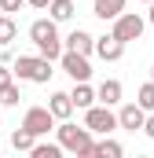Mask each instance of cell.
<instances>
[{
  "instance_id": "cell-17",
  "label": "cell",
  "mask_w": 154,
  "mask_h": 158,
  "mask_svg": "<svg viewBox=\"0 0 154 158\" xmlns=\"http://www.w3.org/2000/svg\"><path fill=\"white\" fill-rule=\"evenodd\" d=\"M125 155V147L110 140V136H103V140H95V158H121Z\"/></svg>"
},
{
  "instance_id": "cell-18",
  "label": "cell",
  "mask_w": 154,
  "mask_h": 158,
  "mask_svg": "<svg viewBox=\"0 0 154 158\" xmlns=\"http://www.w3.org/2000/svg\"><path fill=\"white\" fill-rule=\"evenodd\" d=\"M30 155H33V158H63V143H59V140H55V143H40V140H37Z\"/></svg>"
},
{
  "instance_id": "cell-9",
  "label": "cell",
  "mask_w": 154,
  "mask_h": 158,
  "mask_svg": "<svg viewBox=\"0 0 154 158\" xmlns=\"http://www.w3.org/2000/svg\"><path fill=\"white\" fill-rule=\"evenodd\" d=\"M117 121H121V129L136 132V129H143V125H147V110H143L140 103H125V107L117 110Z\"/></svg>"
},
{
  "instance_id": "cell-5",
  "label": "cell",
  "mask_w": 154,
  "mask_h": 158,
  "mask_svg": "<svg viewBox=\"0 0 154 158\" xmlns=\"http://www.w3.org/2000/svg\"><path fill=\"white\" fill-rule=\"evenodd\" d=\"M84 125L92 129V132H99V136H110L114 129H121V121H117V114L107 107V103H92L88 110H84Z\"/></svg>"
},
{
  "instance_id": "cell-4",
  "label": "cell",
  "mask_w": 154,
  "mask_h": 158,
  "mask_svg": "<svg viewBox=\"0 0 154 158\" xmlns=\"http://www.w3.org/2000/svg\"><path fill=\"white\" fill-rule=\"evenodd\" d=\"M143 30H147V19H143L140 11H121L114 19V30H110V33H114L117 40H125V44H132V40L143 37Z\"/></svg>"
},
{
  "instance_id": "cell-22",
  "label": "cell",
  "mask_w": 154,
  "mask_h": 158,
  "mask_svg": "<svg viewBox=\"0 0 154 158\" xmlns=\"http://www.w3.org/2000/svg\"><path fill=\"white\" fill-rule=\"evenodd\" d=\"M11 77H15V70H11V66H7V63L0 59V92H4L7 85H11Z\"/></svg>"
},
{
  "instance_id": "cell-27",
  "label": "cell",
  "mask_w": 154,
  "mask_h": 158,
  "mask_svg": "<svg viewBox=\"0 0 154 158\" xmlns=\"http://www.w3.org/2000/svg\"><path fill=\"white\" fill-rule=\"evenodd\" d=\"M4 15H7V11H4V7H0V19H4Z\"/></svg>"
},
{
  "instance_id": "cell-28",
  "label": "cell",
  "mask_w": 154,
  "mask_h": 158,
  "mask_svg": "<svg viewBox=\"0 0 154 158\" xmlns=\"http://www.w3.org/2000/svg\"><path fill=\"white\" fill-rule=\"evenodd\" d=\"M151 81H154V66H151Z\"/></svg>"
},
{
  "instance_id": "cell-19",
  "label": "cell",
  "mask_w": 154,
  "mask_h": 158,
  "mask_svg": "<svg viewBox=\"0 0 154 158\" xmlns=\"http://www.w3.org/2000/svg\"><path fill=\"white\" fill-rule=\"evenodd\" d=\"M136 103L151 114L154 110V81H147V85H140V92H136Z\"/></svg>"
},
{
  "instance_id": "cell-7",
  "label": "cell",
  "mask_w": 154,
  "mask_h": 158,
  "mask_svg": "<svg viewBox=\"0 0 154 158\" xmlns=\"http://www.w3.org/2000/svg\"><path fill=\"white\" fill-rule=\"evenodd\" d=\"M59 66L70 74L74 81H88L92 77V63H88V55H81V52H63V59H59Z\"/></svg>"
},
{
  "instance_id": "cell-15",
  "label": "cell",
  "mask_w": 154,
  "mask_h": 158,
  "mask_svg": "<svg viewBox=\"0 0 154 158\" xmlns=\"http://www.w3.org/2000/svg\"><path fill=\"white\" fill-rule=\"evenodd\" d=\"M33 143H37V136H33L26 125H18V129L11 132V147H15V151H26V155H30V151H33Z\"/></svg>"
},
{
  "instance_id": "cell-14",
  "label": "cell",
  "mask_w": 154,
  "mask_h": 158,
  "mask_svg": "<svg viewBox=\"0 0 154 158\" xmlns=\"http://www.w3.org/2000/svg\"><path fill=\"white\" fill-rule=\"evenodd\" d=\"M70 96H74L77 110H88V107H92V103L99 99V96H95V88H92L88 81H74V92H70Z\"/></svg>"
},
{
  "instance_id": "cell-16",
  "label": "cell",
  "mask_w": 154,
  "mask_h": 158,
  "mask_svg": "<svg viewBox=\"0 0 154 158\" xmlns=\"http://www.w3.org/2000/svg\"><path fill=\"white\" fill-rule=\"evenodd\" d=\"M74 11H77L74 0H51V7H48V15H51L55 22H70V19H74Z\"/></svg>"
},
{
  "instance_id": "cell-8",
  "label": "cell",
  "mask_w": 154,
  "mask_h": 158,
  "mask_svg": "<svg viewBox=\"0 0 154 158\" xmlns=\"http://www.w3.org/2000/svg\"><path fill=\"white\" fill-rule=\"evenodd\" d=\"M95 55H99L103 63H117V59L125 55V40H117L114 33H107V37H95Z\"/></svg>"
},
{
  "instance_id": "cell-29",
  "label": "cell",
  "mask_w": 154,
  "mask_h": 158,
  "mask_svg": "<svg viewBox=\"0 0 154 158\" xmlns=\"http://www.w3.org/2000/svg\"><path fill=\"white\" fill-rule=\"evenodd\" d=\"M143 4H154V0H143Z\"/></svg>"
},
{
  "instance_id": "cell-1",
  "label": "cell",
  "mask_w": 154,
  "mask_h": 158,
  "mask_svg": "<svg viewBox=\"0 0 154 158\" xmlns=\"http://www.w3.org/2000/svg\"><path fill=\"white\" fill-rule=\"evenodd\" d=\"M55 140L63 143V151H70V155H77V158H92V155H95L92 129H88V125H74L70 118L55 129Z\"/></svg>"
},
{
  "instance_id": "cell-23",
  "label": "cell",
  "mask_w": 154,
  "mask_h": 158,
  "mask_svg": "<svg viewBox=\"0 0 154 158\" xmlns=\"http://www.w3.org/2000/svg\"><path fill=\"white\" fill-rule=\"evenodd\" d=\"M22 4H26V0H0V7H4V11H7V15H11V11H18V7H22Z\"/></svg>"
},
{
  "instance_id": "cell-13",
  "label": "cell",
  "mask_w": 154,
  "mask_h": 158,
  "mask_svg": "<svg viewBox=\"0 0 154 158\" xmlns=\"http://www.w3.org/2000/svg\"><path fill=\"white\" fill-rule=\"evenodd\" d=\"M121 11H125V0H95L92 4V15L103 19V22H114Z\"/></svg>"
},
{
  "instance_id": "cell-10",
  "label": "cell",
  "mask_w": 154,
  "mask_h": 158,
  "mask_svg": "<svg viewBox=\"0 0 154 158\" xmlns=\"http://www.w3.org/2000/svg\"><path fill=\"white\" fill-rule=\"evenodd\" d=\"M63 44H66L70 52H81V55H92V52H95V37H92L88 30H70Z\"/></svg>"
},
{
  "instance_id": "cell-3",
  "label": "cell",
  "mask_w": 154,
  "mask_h": 158,
  "mask_svg": "<svg viewBox=\"0 0 154 158\" xmlns=\"http://www.w3.org/2000/svg\"><path fill=\"white\" fill-rule=\"evenodd\" d=\"M11 70H15V77L18 81H33V85H48L51 81V59H44V55H18L15 63H11Z\"/></svg>"
},
{
  "instance_id": "cell-6",
  "label": "cell",
  "mask_w": 154,
  "mask_h": 158,
  "mask_svg": "<svg viewBox=\"0 0 154 158\" xmlns=\"http://www.w3.org/2000/svg\"><path fill=\"white\" fill-rule=\"evenodd\" d=\"M55 114H51V107H30V110H26V118H22V125H26V129H30V132H33V136H48V132H51V129H55Z\"/></svg>"
},
{
  "instance_id": "cell-12",
  "label": "cell",
  "mask_w": 154,
  "mask_h": 158,
  "mask_svg": "<svg viewBox=\"0 0 154 158\" xmlns=\"http://www.w3.org/2000/svg\"><path fill=\"white\" fill-rule=\"evenodd\" d=\"M95 96H99V103H107V107H117V103H121V96H125V88H121V81L107 77L99 88H95Z\"/></svg>"
},
{
  "instance_id": "cell-21",
  "label": "cell",
  "mask_w": 154,
  "mask_h": 158,
  "mask_svg": "<svg viewBox=\"0 0 154 158\" xmlns=\"http://www.w3.org/2000/svg\"><path fill=\"white\" fill-rule=\"evenodd\" d=\"M18 99H22V92H18V85L11 81V85L0 92V103H4V107H18Z\"/></svg>"
},
{
  "instance_id": "cell-11",
  "label": "cell",
  "mask_w": 154,
  "mask_h": 158,
  "mask_svg": "<svg viewBox=\"0 0 154 158\" xmlns=\"http://www.w3.org/2000/svg\"><path fill=\"white\" fill-rule=\"evenodd\" d=\"M48 107H51V114H55L59 121H66V118L77 110V103H74V96H70V92H51Z\"/></svg>"
},
{
  "instance_id": "cell-2",
  "label": "cell",
  "mask_w": 154,
  "mask_h": 158,
  "mask_svg": "<svg viewBox=\"0 0 154 158\" xmlns=\"http://www.w3.org/2000/svg\"><path fill=\"white\" fill-rule=\"evenodd\" d=\"M30 40L37 44V52L44 55V59H63V52H66V44H63V37H59V30H55V19L48 15V19H37L33 26H30Z\"/></svg>"
},
{
  "instance_id": "cell-26",
  "label": "cell",
  "mask_w": 154,
  "mask_h": 158,
  "mask_svg": "<svg viewBox=\"0 0 154 158\" xmlns=\"http://www.w3.org/2000/svg\"><path fill=\"white\" fill-rule=\"evenodd\" d=\"M147 22H151V26H154V4H151V15H147Z\"/></svg>"
},
{
  "instance_id": "cell-24",
  "label": "cell",
  "mask_w": 154,
  "mask_h": 158,
  "mask_svg": "<svg viewBox=\"0 0 154 158\" xmlns=\"http://www.w3.org/2000/svg\"><path fill=\"white\" fill-rule=\"evenodd\" d=\"M26 4H30L33 11H48V7H51V0H26Z\"/></svg>"
},
{
  "instance_id": "cell-20",
  "label": "cell",
  "mask_w": 154,
  "mask_h": 158,
  "mask_svg": "<svg viewBox=\"0 0 154 158\" xmlns=\"http://www.w3.org/2000/svg\"><path fill=\"white\" fill-rule=\"evenodd\" d=\"M15 37H18V26H15V22L4 15V19H0V44H11Z\"/></svg>"
},
{
  "instance_id": "cell-25",
  "label": "cell",
  "mask_w": 154,
  "mask_h": 158,
  "mask_svg": "<svg viewBox=\"0 0 154 158\" xmlns=\"http://www.w3.org/2000/svg\"><path fill=\"white\" fill-rule=\"evenodd\" d=\"M143 132H147V136L154 140V114H147V125H143Z\"/></svg>"
}]
</instances>
